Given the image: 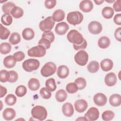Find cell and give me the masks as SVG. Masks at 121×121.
Returning <instances> with one entry per match:
<instances>
[{
	"label": "cell",
	"instance_id": "49",
	"mask_svg": "<svg viewBox=\"0 0 121 121\" xmlns=\"http://www.w3.org/2000/svg\"><path fill=\"white\" fill-rule=\"evenodd\" d=\"M112 6L114 10L116 12H120L121 11V0H118L115 1Z\"/></svg>",
	"mask_w": 121,
	"mask_h": 121
},
{
	"label": "cell",
	"instance_id": "3",
	"mask_svg": "<svg viewBox=\"0 0 121 121\" xmlns=\"http://www.w3.org/2000/svg\"><path fill=\"white\" fill-rule=\"evenodd\" d=\"M67 38L70 43L75 44H81L84 39L82 35L75 29L71 30L68 33Z\"/></svg>",
	"mask_w": 121,
	"mask_h": 121
},
{
	"label": "cell",
	"instance_id": "37",
	"mask_svg": "<svg viewBox=\"0 0 121 121\" xmlns=\"http://www.w3.org/2000/svg\"><path fill=\"white\" fill-rule=\"evenodd\" d=\"M16 6L15 4L12 2H7L4 3L2 6V11L5 13H10L11 9Z\"/></svg>",
	"mask_w": 121,
	"mask_h": 121
},
{
	"label": "cell",
	"instance_id": "18",
	"mask_svg": "<svg viewBox=\"0 0 121 121\" xmlns=\"http://www.w3.org/2000/svg\"><path fill=\"white\" fill-rule=\"evenodd\" d=\"M57 74L60 78H65L69 74V69L65 65H60L58 68Z\"/></svg>",
	"mask_w": 121,
	"mask_h": 121
},
{
	"label": "cell",
	"instance_id": "23",
	"mask_svg": "<svg viewBox=\"0 0 121 121\" xmlns=\"http://www.w3.org/2000/svg\"><path fill=\"white\" fill-rule=\"evenodd\" d=\"M65 17L64 11L60 9L56 10L53 13L52 18L55 22H60L62 21Z\"/></svg>",
	"mask_w": 121,
	"mask_h": 121
},
{
	"label": "cell",
	"instance_id": "19",
	"mask_svg": "<svg viewBox=\"0 0 121 121\" xmlns=\"http://www.w3.org/2000/svg\"><path fill=\"white\" fill-rule=\"evenodd\" d=\"M16 60L13 56L9 55L3 60L4 66L8 69L13 68L16 64Z\"/></svg>",
	"mask_w": 121,
	"mask_h": 121
},
{
	"label": "cell",
	"instance_id": "17",
	"mask_svg": "<svg viewBox=\"0 0 121 121\" xmlns=\"http://www.w3.org/2000/svg\"><path fill=\"white\" fill-rule=\"evenodd\" d=\"M2 116L5 120L10 121L15 117L16 112L13 108H7L3 111Z\"/></svg>",
	"mask_w": 121,
	"mask_h": 121
},
{
	"label": "cell",
	"instance_id": "24",
	"mask_svg": "<svg viewBox=\"0 0 121 121\" xmlns=\"http://www.w3.org/2000/svg\"><path fill=\"white\" fill-rule=\"evenodd\" d=\"M22 35L23 38L26 40H30L32 39L35 36V32L34 30L29 27L25 28L22 32Z\"/></svg>",
	"mask_w": 121,
	"mask_h": 121
},
{
	"label": "cell",
	"instance_id": "22",
	"mask_svg": "<svg viewBox=\"0 0 121 121\" xmlns=\"http://www.w3.org/2000/svg\"><path fill=\"white\" fill-rule=\"evenodd\" d=\"M40 82L38 79L35 78H31L28 82V86L29 89L33 91L37 90L40 87Z\"/></svg>",
	"mask_w": 121,
	"mask_h": 121
},
{
	"label": "cell",
	"instance_id": "12",
	"mask_svg": "<svg viewBox=\"0 0 121 121\" xmlns=\"http://www.w3.org/2000/svg\"><path fill=\"white\" fill-rule=\"evenodd\" d=\"M74 106L77 112L81 113L86 111L88 107L87 102L84 99H78L74 103Z\"/></svg>",
	"mask_w": 121,
	"mask_h": 121
},
{
	"label": "cell",
	"instance_id": "13",
	"mask_svg": "<svg viewBox=\"0 0 121 121\" xmlns=\"http://www.w3.org/2000/svg\"><path fill=\"white\" fill-rule=\"evenodd\" d=\"M69 29V26L67 23L62 22L57 24L55 28V31L58 35H65Z\"/></svg>",
	"mask_w": 121,
	"mask_h": 121
},
{
	"label": "cell",
	"instance_id": "34",
	"mask_svg": "<svg viewBox=\"0 0 121 121\" xmlns=\"http://www.w3.org/2000/svg\"><path fill=\"white\" fill-rule=\"evenodd\" d=\"M66 90L69 94H74L78 90L77 85L75 82L68 83L66 86Z\"/></svg>",
	"mask_w": 121,
	"mask_h": 121
},
{
	"label": "cell",
	"instance_id": "15",
	"mask_svg": "<svg viewBox=\"0 0 121 121\" xmlns=\"http://www.w3.org/2000/svg\"><path fill=\"white\" fill-rule=\"evenodd\" d=\"M79 7L84 12H89L93 9V4L91 0H84L80 2Z\"/></svg>",
	"mask_w": 121,
	"mask_h": 121
},
{
	"label": "cell",
	"instance_id": "50",
	"mask_svg": "<svg viewBox=\"0 0 121 121\" xmlns=\"http://www.w3.org/2000/svg\"><path fill=\"white\" fill-rule=\"evenodd\" d=\"M114 36L115 39L119 42L121 41V28L120 27L115 30L114 32Z\"/></svg>",
	"mask_w": 121,
	"mask_h": 121
},
{
	"label": "cell",
	"instance_id": "48",
	"mask_svg": "<svg viewBox=\"0 0 121 121\" xmlns=\"http://www.w3.org/2000/svg\"><path fill=\"white\" fill-rule=\"evenodd\" d=\"M56 4L55 0H47L44 1V6L48 9L53 8Z\"/></svg>",
	"mask_w": 121,
	"mask_h": 121
},
{
	"label": "cell",
	"instance_id": "43",
	"mask_svg": "<svg viewBox=\"0 0 121 121\" xmlns=\"http://www.w3.org/2000/svg\"><path fill=\"white\" fill-rule=\"evenodd\" d=\"M42 38L47 39L52 43H53L55 39V36L53 32L51 31H47L44 32L42 34Z\"/></svg>",
	"mask_w": 121,
	"mask_h": 121
},
{
	"label": "cell",
	"instance_id": "41",
	"mask_svg": "<svg viewBox=\"0 0 121 121\" xmlns=\"http://www.w3.org/2000/svg\"><path fill=\"white\" fill-rule=\"evenodd\" d=\"M78 86L79 90L84 89L86 86V79L82 77H79L75 79L74 82Z\"/></svg>",
	"mask_w": 121,
	"mask_h": 121
},
{
	"label": "cell",
	"instance_id": "5",
	"mask_svg": "<svg viewBox=\"0 0 121 121\" xmlns=\"http://www.w3.org/2000/svg\"><path fill=\"white\" fill-rule=\"evenodd\" d=\"M56 70V66L53 62L46 63L41 69V74L44 77H48L54 74Z\"/></svg>",
	"mask_w": 121,
	"mask_h": 121
},
{
	"label": "cell",
	"instance_id": "45",
	"mask_svg": "<svg viewBox=\"0 0 121 121\" xmlns=\"http://www.w3.org/2000/svg\"><path fill=\"white\" fill-rule=\"evenodd\" d=\"M10 73V78L8 82L10 83H14L16 82L18 79V74L17 72L14 70L9 71Z\"/></svg>",
	"mask_w": 121,
	"mask_h": 121
},
{
	"label": "cell",
	"instance_id": "40",
	"mask_svg": "<svg viewBox=\"0 0 121 121\" xmlns=\"http://www.w3.org/2000/svg\"><path fill=\"white\" fill-rule=\"evenodd\" d=\"M10 78V73L5 69L0 70V81L1 82L5 83L9 81Z\"/></svg>",
	"mask_w": 121,
	"mask_h": 121
},
{
	"label": "cell",
	"instance_id": "27",
	"mask_svg": "<svg viewBox=\"0 0 121 121\" xmlns=\"http://www.w3.org/2000/svg\"><path fill=\"white\" fill-rule=\"evenodd\" d=\"M10 14L14 18H19L23 16L24 11L22 8L16 6L11 9Z\"/></svg>",
	"mask_w": 121,
	"mask_h": 121
},
{
	"label": "cell",
	"instance_id": "14",
	"mask_svg": "<svg viewBox=\"0 0 121 121\" xmlns=\"http://www.w3.org/2000/svg\"><path fill=\"white\" fill-rule=\"evenodd\" d=\"M104 82L108 86H114L117 82V77L113 72H110L106 75L104 77Z\"/></svg>",
	"mask_w": 121,
	"mask_h": 121
},
{
	"label": "cell",
	"instance_id": "44",
	"mask_svg": "<svg viewBox=\"0 0 121 121\" xmlns=\"http://www.w3.org/2000/svg\"><path fill=\"white\" fill-rule=\"evenodd\" d=\"M51 43L47 39L45 38H42L38 42V45L43 46L46 50L50 48Z\"/></svg>",
	"mask_w": 121,
	"mask_h": 121
},
{
	"label": "cell",
	"instance_id": "38",
	"mask_svg": "<svg viewBox=\"0 0 121 121\" xmlns=\"http://www.w3.org/2000/svg\"><path fill=\"white\" fill-rule=\"evenodd\" d=\"M114 117V112L110 110L104 111L102 114V118L104 121H109L112 120Z\"/></svg>",
	"mask_w": 121,
	"mask_h": 121
},
{
	"label": "cell",
	"instance_id": "11",
	"mask_svg": "<svg viewBox=\"0 0 121 121\" xmlns=\"http://www.w3.org/2000/svg\"><path fill=\"white\" fill-rule=\"evenodd\" d=\"M94 103L98 106H104L107 103V99L106 95L101 93H98L95 95L93 97Z\"/></svg>",
	"mask_w": 121,
	"mask_h": 121
},
{
	"label": "cell",
	"instance_id": "26",
	"mask_svg": "<svg viewBox=\"0 0 121 121\" xmlns=\"http://www.w3.org/2000/svg\"><path fill=\"white\" fill-rule=\"evenodd\" d=\"M67 97V94L64 89H60L57 91L55 94L56 100L59 102L65 101Z\"/></svg>",
	"mask_w": 121,
	"mask_h": 121
},
{
	"label": "cell",
	"instance_id": "8",
	"mask_svg": "<svg viewBox=\"0 0 121 121\" xmlns=\"http://www.w3.org/2000/svg\"><path fill=\"white\" fill-rule=\"evenodd\" d=\"M55 25V21L53 20L52 17H47L44 20L41 21L39 23V28L43 32L51 31Z\"/></svg>",
	"mask_w": 121,
	"mask_h": 121
},
{
	"label": "cell",
	"instance_id": "9",
	"mask_svg": "<svg viewBox=\"0 0 121 121\" xmlns=\"http://www.w3.org/2000/svg\"><path fill=\"white\" fill-rule=\"evenodd\" d=\"M102 26L100 23L96 21L90 22L88 25V29L90 33L93 35H97L102 31Z\"/></svg>",
	"mask_w": 121,
	"mask_h": 121
},
{
	"label": "cell",
	"instance_id": "16",
	"mask_svg": "<svg viewBox=\"0 0 121 121\" xmlns=\"http://www.w3.org/2000/svg\"><path fill=\"white\" fill-rule=\"evenodd\" d=\"M62 112L66 117L72 116L74 113V108L72 104L70 103H66L63 104L62 107Z\"/></svg>",
	"mask_w": 121,
	"mask_h": 121
},
{
	"label": "cell",
	"instance_id": "47",
	"mask_svg": "<svg viewBox=\"0 0 121 121\" xmlns=\"http://www.w3.org/2000/svg\"><path fill=\"white\" fill-rule=\"evenodd\" d=\"M87 42L86 41V39H84L83 42L79 44H73V46L74 49L76 50H81V49H85L87 46Z\"/></svg>",
	"mask_w": 121,
	"mask_h": 121
},
{
	"label": "cell",
	"instance_id": "21",
	"mask_svg": "<svg viewBox=\"0 0 121 121\" xmlns=\"http://www.w3.org/2000/svg\"><path fill=\"white\" fill-rule=\"evenodd\" d=\"M110 104L113 106H119L121 104V96L118 94H114L112 95L109 98Z\"/></svg>",
	"mask_w": 121,
	"mask_h": 121
},
{
	"label": "cell",
	"instance_id": "53",
	"mask_svg": "<svg viewBox=\"0 0 121 121\" xmlns=\"http://www.w3.org/2000/svg\"><path fill=\"white\" fill-rule=\"evenodd\" d=\"M87 121V119L85 117H80L76 119V121Z\"/></svg>",
	"mask_w": 121,
	"mask_h": 121
},
{
	"label": "cell",
	"instance_id": "6",
	"mask_svg": "<svg viewBox=\"0 0 121 121\" xmlns=\"http://www.w3.org/2000/svg\"><path fill=\"white\" fill-rule=\"evenodd\" d=\"M46 54V49L43 46L37 45L33 47L27 51V54L32 57H42Z\"/></svg>",
	"mask_w": 121,
	"mask_h": 121
},
{
	"label": "cell",
	"instance_id": "28",
	"mask_svg": "<svg viewBox=\"0 0 121 121\" xmlns=\"http://www.w3.org/2000/svg\"><path fill=\"white\" fill-rule=\"evenodd\" d=\"M102 14L104 18L110 19L113 17L114 11L113 9L110 7H105L102 9Z\"/></svg>",
	"mask_w": 121,
	"mask_h": 121
},
{
	"label": "cell",
	"instance_id": "35",
	"mask_svg": "<svg viewBox=\"0 0 121 121\" xmlns=\"http://www.w3.org/2000/svg\"><path fill=\"white\" fill-rule=\"evenodd\" d=\"M0 38L2 40H6L9 37L10 31L8 29L3 26L2 24H0Z\"/></svg>",
	"mask_w": 121,
	"mask_h": 121
},
{
	"label": "cell",
	"instance_id": "51",
	"mask_svg": "<svg viewBox=\"0 0 121 121\" xmlns=\"http://www.w3.org/2000/svg\"><path fill=\"white\" fill-rule=\"evenodd\" d=\"M113 21L115 24L118 25H121V14H117L115 15L113 18Z\"/></svg>",
	"mask_w": 121,
	"mask_h": 121
},
{
	"label": "cell",
	"instance_id": "46",
	"mask_svg": "<svg viewBox=\"0 0 121 121\" xmlns=\"http://www.w3.org/2000/svg\"><path fill=\"white\" fill-rule=\"evenodd\" d=\"M13 56H14L17 61H21L23 60H24L25 57V55L24 53L21 51H18L15 52Z\"/></svg>",
	"mask_w": 121,
	"mask_h": 121
},
{
	"label": "cell",
	"instance_id": "25",
	"mask_svg": "<svg viewBox=\"0 0 121 121\" xmlns=\"http://www.w3.org/2000/svg\"><path fill=\"white\" fill-rule=\"evenodd\" d=\"M110 44V39L105 36L101 37L98 41V45L100 48L106 49L108 48Z\"/></svg>",
	"mask_w": 121,
	"mask_h": 121
},
{
	"label": "cell",
	"instance_id": "32",
	"mask_svg": "<svg viewBox=\"0 0 121 121\" xmlns=\"http://www.w3.org/2000/svg\"><path fill=\"white\" fill-rule=\"evenodd\" d=\"M13 19L9 13H5L1 17V23L5 26H9L12 23Z\"/></svg>",
	"mask_w": 121,
	"mask_h": 121
},
{
	"label": "cell",
	"instance_id": "1",
	"mask_svg": "<svg viewBox=\"0 0 121 121\" xmlns=\"http://www.w3.org/2000/svg\"><path fill=\"white\" fill-rule=\"evenodd\" d=\"M31 114L34 118L39 121H43L47 116V112L45 108L43 106L36 105L32 108Z\"/></svg>",
	"mask_w": 121,
	"mask_h": 121
},
{
	"label": "cell",
	"instance_id": "2",
	"mask_svg": "<svg viewBox=\"0 0 121 121\" xmlns=\"http://www.w3.org/2000/svg\"><path fill=\"white\" fill-rule=\"evenodd\" d=\"M83 19V15L78 11H72L69 13L67 17V20L70 24L76 26L80 24Z\"/></svg>",
	"mask_w": 121,
	"mask_h": 121
},
{
	"label": "cell",
	"instance_id": "30",
	"mask_svg": "<svg viewBox=\"0 0 121 121\" xmlns=\"http://www.w3.org/2000/svg\"><path fill=\"white\" fill-rule=\"evenodd\" d=\"M21 41V37L19 33L17 32L12 33L9 38V42L12 45H16Z\"/></svg>",
	"mask_w": 121,
	"mask_h": 121
},
{
	"label": "cell",
	"instance_id": "29",
	"mask_svg": "<svg viewBox=\"0 0 121 121\" xmlns=\"http://www.w3.org/2000/svg\"><path fill=\"white\" fill-rule=\"evenodd\" d=\"M87 69L89 72L92 73H95L99 69V64L96 61H91L87 65Z\"/></svg>",
	"mask_w": 121,
	"mask_h": 121
},
{
	"label": "cell",
	"instance_id": "33",
	"mask_svg": "<svg viewBox=\"0 0 121 121\" xmlns=\"http://www.w3.org/2000/svg\"><path fill=\"white\" fill-rule=\"evenodd\" d=\"M11 50V46L8 43H2L0 45V52L2 54H6L9 53Z\"/></svg>",
	"mask_w": 121,
	"mask_h": 121
},
{
	"label": "cell",
	"instance_id": "31",
	"mask_svg": "<svg viewBox=\"0 0 121 121\" xmlns=\"http://www.w3.org/2000/svg\"><path fill=\"white\" fill-rule=\"evenodd\" d=\"M45 87L51 92L55 91L57 87L55 79L53 78H50L47 79L45 82Z\"/></svg>",
	"mask_w": 121,
	"mask_h": 121
},
{
	"label": "cell",
	"instance_id": "54",
	"mask_svg": "<svg viewBox=\"0 0 121 121\" xmlns=\"http://www.w3.org/2000/svg\"><path fill=\"white\" fill-rule=\"evenodd\" d=\"M104 1V0H94V2L95 3L96 5H101Z\"/></svg>",
	"mask_w": 121,
	"mask_h": 121
},
{
	"label": "cell",
	"instance_id": "36",
	"mask_svg": "<svg viewBox=\"0 0 121 121\" xmlns=\"http://www.w3.org/2000/svg\"><path fill=\"white\" fill-rule=\"evenodd\" d=\"M27 92L26 87L24 85H19L16 89L15 94L18 97L24 96Z\"/></svg>",
	"mask_w": 121,
	"mask_h": 121
},
{
	"label": "cell",
	"instance_id": "52",
	"mask_svg": "<svg viewBox=\"0 0 121 121\" xmlns=\"http://www.w3.org/2000/svg\"><path fill=\"white\" fill-rule=\"evenodd\" d=\"M0 97L2 98L4 96H5V95L6 94V93L7 92V90L6 88H5V87H3L1 85H0Z\"/></svg>",
	"mask_w": 121,
	"mask_h": 121
},
{
	"label": "cell",
	"instance_id": "39",
	"mask_svg": "<svg viewBox=\"0 0 121 121\" xmlns=\"http://www.w3.org/2000/svg\"><path fill=\"white\" fill-rule=\"evenodd\" d=\"M17 101V98L13 94L8 95L5 98V102L8 105L12 106L15 104Z\"/></svg>",
	"mask_w": 121,
	"mask_h": 121
},
{
	"label": "cell",
	"instance_id": "10",
	"mask_svg": "<svg viewBox=\"0 0 121 121\" xmlns=\"http://www.w3.org/2000/svg\"><path fill=\"white\" fill-rule=\"evenodd\" d=\"M85 117L87 119V121H95L99 117V112L96 108L91 107L85 114Z\"/></svg>",
	"mask_w": 121,
	"mask_h": 121
},
{
	"label": "cell",
	"instance_id": "4",
	"mask_svg": "<svg viewBox=\"0 0 121 121\" xmlns=\"http://www.w3.org/2000/svg\"><path fill=\"white\" fill-rule=\"evenodd\" d=\"M40 66V62L37 59H29L25 60L22 64L23 69L27 72L37 70Z\"/></svg>",
	"mask_w": 121,
	"mask_h": 121
},
{
	"label": "cell",
	"instance_id": "7",
	"mask_svg": "<svg viewBox=\"0 0 121 121\" xmlns=\"http://www.w3.org/2000/svg\"><path fill=\"white\" fill-rule=\"evenodd\" d=\"M75 62L79 65L85 66L88 60V54L84 50L78 51L74 56Z\"/></svg>",
	"mask_w": 121,
	"mask_h": 121
},
{
	"label": "cell",
	"instance_id": "20",
	"mask_svg": "<svg viewBox=\"0 0 121 121\" xmlns=\"http://www.w3.org/2000/svg\"><path fill=\"white\" fill-rule=\"evenodd\" d=\"M102 69L104 71H108L113 67V62L109 59H105L102 60L100 63Z\"/></svg>",
	"mask_w": 121,
	"mask_h": 121
},
{
	"label": "cell",
	"instance_id": "42",
	"mask_svg": "<svg viewBox=\"0 0 121 121\" xmlns=\"http://www.w3.org/2000/svg\"><path fill=\"white\" fill-rule=\"evenodd\" d=\"M40 94L41 97L44 99H48L50 98L52 95L51 91L48 90L45 87H43L40 89Z\"/></svg>",
	"mask_w": 121,
	"mask_h": 121
}]
</instances>
